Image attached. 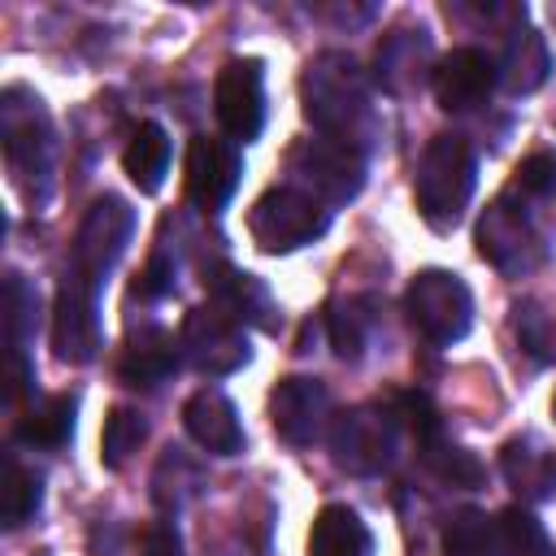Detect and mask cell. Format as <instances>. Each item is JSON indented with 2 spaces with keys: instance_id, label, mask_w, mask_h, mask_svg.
Instances as JSON below:
<instances>
[{
  "instance_id": "obj_17",
  "label": "cell",
  "mask_w": 556,
  "mask_h": 556,
  "mask_svg": "<svg viewBox=\"0 0 556 556\" xmlns=\"http://www.w3.org/2000/svg\"><path fill=\"white\" fill-rule=\"evenodd\" d=\"M178 352H182V343L165 326H143L122 343L117 374L126 387H156L178 369Z\"/></svg>"
},
{
  "instance_id": "obj_1",
  "label": "cell",
  "mask_w": 556,
  "mask_h": 556,
  "mask_svg": "<svg viewBox=\"0 0 556 556\" xmlns=\"http://www.w3.org/2000/svg\"><path fill=\"white\" fill-rule=\"evenodd\" d=\"M130 230H135V213L126 208V200L100 195L74 235L70 265L61 274L56 308H52V348L70 365H87L100 348V317H96L100 287L117 265V256L126 252Z\"/></svg>"
},
{
  "instance_id": "obj_23",
  "label": "cell",
  "mask_w": 556,
  "mask_h": 556,
  "mask_svg": "<svg viewBox=\"0 0 556 556\" xmlns=\"http://www.w3.org/2000/svg\"><path fill=\"white\" fill-rule=\"evenodd\" d=\"M43 504V478L35 469H26L17 456L4 460V486H0V517L9 530L26 526Z\"/></svg>"
},
{
  "instance_id": "obj_27",
  "label": "cell",
  "mask_w": 556,
  "mask_h": 556,
  "mask_svg": "<svg viewBox=\"0 0 556 556\" xmlns=\"http://www.w3.org/2000/svg\"><path fill=\"white\" fill-rule=\"evenodd\" d=\"M365 339H369V304L365 300L334 304V313H330V348L343 361H356L365 352Z\"/></svg>"
},
{
  "instance_id": "obj_32",
  "label": "cell",
  "mask_w": 556,
  "mask_h": 556,
  "mask_svg": "<svg viewBox=\"0 0 556 556\" xmlns=\"http://www.w3.org/2000/svg\"><path fill=\"white\" fill-rule=\"evenodd\" d=\"M552 413H556V400H552Z\"/></svg>"
},
{
  "instance_id": "obj_2",
  "label": "cell",
  "mask_w": 556,
  "mask_h": 556,
  "mask_svg": "<svg viewBox=\"0 0 556 556\" xmlns=\"http://www.w3.org/2000/svg\"><path fill=\"white\" fill-rule=\"evenodd\" d=\"M304 117L317 126V135L356 143L361 126L369 122V87L361 65L348 52H321L308 61L300 78Z\"/></svg>"
},
{
  "instance_id": "obj_30",
  "label": "cell",
  "mask_w": 556,
  "mask_h": 556,
  "mask_svg": "<svg viewBox=\"0 0 556 556\" xmlns=\"http://www.w3.org/2000/svg\"><path fill=\"white\" fill-rule=\"evenodd\" d=\"M174 287V269L161 261V256H152V265L143 269V278L135 282V295H143V300H156V295H165Z\"/></svg>"
},
{
  "instance_id": "obj_31",
  "label": "cell",
  "mask_w": 556,
  "mask_h": 556,
  "mask_svg": "<svg viewBox=\"0 0 556 556\" xmlns=\"http://www.w3.org/2000/svg\"><path fill=\"white\" fill-rule=\"evenodd\" d=\"M139 556H182V543L169 526H148L139 539Z\"/></svg>"
},
{
  "instance_id": "obj_10",
  "label": "cell",
  "mask_w": 556,
  "mask_h": 556,
  "mask_svg": "<svg viewBox=\"0 0 556 556\" xmlns=\"http://www.w3.org/2000/svg\"><path fill=\"white\" fill-rule=\"evenodd\" d=\"M178 343H182V356L208 374V378H222V374H235L239 365H248V334L243 326L222 313L217 304H204V308H191L182 317V330H178Z\"/></svg>"
},
{
  "instance_id": "obj_19",
  "label": "cell",
  "mask_w": 556,
  "mask_h": 556,
  "mask_svg": "<svg viewBox=\"0 0 556 556\" xmlns=\"http://www.w3.org/2000/svg\"><path fill=\"white\" fill-rule=\"evenodd\" d=\"M122 169H126V178L143 195L161 191V182L169 174V135H165V126L139 122L135 135H130V143H126V152H122Z\"/></svg>"
},
{
  "instance_id": "obj_15",
  "label": "cell",
  "mask_w": 556,
  "mask_h": 556,
  "mask_svg": "<svg viewBox=\"0 0 556 556\" xmlns=\"http://www.w3.org/2000/svg\"><path fill=\"white\" fill-rule=\"evenodd\" d=\"M500 473L526 504L552 500L556 495V447L543 434H513L500 447Z\"/></svg>"
},
{
  "instance_id": "obj_3",
  "label": "cell",
  "mask_w": 556,
  "mask_h": 556,
  "mask_svg": "<svg viewBox=\"0 0 556 556\" xmlns=\"http://www.w3.org/2000/svg\"><path fill=\"white\" fill-rule=\"evenodd\" d=\"M473 182H478L473 148L460 135H434L421 148V161L413 174V200H417V213L426 217V226L452 230L460 222V213L469 208Z\"/></svg>"
},
{
  "instance_id": "obj_8",
  "label": "cell",
  "mask_w": 556,
  "mask_h": 556,
  "mask_svg": "<svg viewBox=\"0 0 556 556\" xmlns=\"http://www.w3.org/2000/svg\"><path fill=\"white\" fill-rule=\"evenodd\" d=\"M291 169L304 182V191L317 195L321 204H348L365 187V156H361V148L348 143V139H330V135L304 139L291 152Z\"/></svg>"
},
{
  "instance_id": "obj_25",
  "label": "cell",
  "mask_w": 556,
  "mask_h": 556,
  "mask_svg": "<svg viewBox=\"0 0 556 556\" xmlns=\"http://www.w3.org/2000/svg\"><path fill=\"white\" fill-rule=\"evenodd\" d=\"M443 556H500L495 547V517L482 508H460L443 526Z\"/></svg>"
},
{
  "instance_id": "obj_13",
  "label": "cell",
  "mask_w": 556,
  "mask_h": 556,
  "mask_svg": "<svg viewBox=\"0 0 556 556\" xmlns=\"http://www.w3.org/2000/svg\"><path fill=\"white\" fill-rule=\"evenodd\" d=\"M239 174H243V161H239V148L230 139H208V135H195L187 143V161H182V182H187V195L204 208V213H217L230 204L235 187H239Z\"/></svg>"
},
{
  "instance_id": "obj_20",
  "label": "cell",
  "mask_w": 556,
  "mask_h": 556,
  "mask_svg": "<svg viewBox=\"0 0 556 556\" xmlns=\"http://www.w3.org/2000/svg\"><path fill=\"white\" fill-rule=\"evenodd\" d=\"M204 282L213 287L217 308L230 313L239 326H243V321H261V326H269V313H274V308H269V291H265L252 274H239V269H213Z\"/></svg>"
},
{
  "instance_id": "obj_11",
  "label": "cell",
  "mask_w": 556,
  "mask_h": 556,
  "mask_svg": "<svg viewBox=\"0 0 556 556\" xmlns=\"http://www.w3.org/2000/svg\"><path fill=\"white\" fill-rule=\"evenodd\" d=\"M213 113L235 143H252L265 126V70L252 56L226 61L213 83Z\"/></svg>"
},
{
  "instance_id": "obj_14",
  "label": "cell",
  "mask_w": 556,
  "mask_h": 556,
  "mask_svg": "<svg viewBox=\"0 0 556 556\" xmlns=\"http://www.w3.org/2000/svg\"><path fill=\"white\" fill-rule=\"evenodd\" d=\"M500 78V65L482 52V48H452L439 65H434V100L443 113H473L491 100Z\"/></svg>"
},
{
  "instance_id": "obj_28",
  "label": "cell",
  "mask_w": 556,
  "mask_h": 556,
  "mask_svg": "<svg viewBox=\"0 0 556 556\" xmlns=\"http://www.w3.org/2000/svg\"><path fill=\"white\" fill-rule=\"evenodd\" d=\"M30 313H35V291L17 274H9V282H4V334H9V348H22V339H26L30 321H35Z\"/></svg>"
},
{
  "instance_id": "obj_24",
  "label": "cell",
  "mask_w": 556,
  "mask_h": 556,
  "mask_svg": "<svg viewBox=\"0 0 556 556\" xmlns=\"http://www.w3.org/2000/svg\"><path fill=\"white\" fill-rule=\"evenodd\" d=\"M495 547L500 556H552L547 530L526 504H508L495 517Z\"/></svg>"
},
{
  "instance_id": "obj_21",
  "label": "cell",
  "mask_w": 556,
  "mask_h": 556,
  "mask_svg": "<svg viewBox=\"0 0 556 556\" xmlns=\"http://www.w3.org/2000/svg\"><path fill=\"white\" fill-rule=\"evenodd\" d=\"M74 413H78V400L70 391L61 395H48L39 400L22 421H17V439L26 447H65L70 434H74Z\"/></svg>"
},
{
  "instance_id": "obj_16",
  "label": "cell",
  "mask_w": 556,
  "mask_h": 556,
  "mask_svg": "<svg viewBox=\"0 0 556 556\" xmlns=\"http://www.w3.org/2000/svg\"><path fill=\"white\" fill-rule=\"evenodd\" d=\"M182 426L187 434L213 452V456H235L243 452V426H239V413L235 404L217 391V387H200L187 404H182Z\"/></svg>"
},
{
  "instance_id": "obj_4",
  "label": "cell",
  "mask_w": 556,
  "mask_h": 556,
  "mask_svg": "<svg viewBox=\"0 0 556 556\" xmlns=\"http://www.w3.org/2000/svg\"><path fill=\"white\" fill-rule=\"evenodd\" d=\"M326 226H330V208L295 182L269 187L248 213V230L261 252H295V248L321 239Z\"/></svg>"
},
{
  "instance_id": "obj_29",
  "label": "cell",
  "mask_w": 556,
  "mask_h": 556,
  "mask_svg": "<svg viewBox=\"0 0 556 556\" xmlns=\"http://www.w3.org/2000/svg\"><path fill=\"white\" fill-rule=\"evenodd\" d=\"M513 191L517 195H530V200H543L556 191V152H530L517 174H513Z\"/></svg>"
},
{
  "instance_id": "obj_6",
  "label": "cell",
  "mask_w": 556,
  "mask_h": 556,
  "mask_svg": "<svg viewBox=\"0 0 556 556\" xmlns=\"http://www.w3.org/2000/svg\"><path fill=\"white\" fill-rule=\"evenodd\" d=\"M0 135H4V156L9 169L17 174V182L26 191H35V182L52 169V126L43 104L26 91V87H9L0 100Z\"/></svg>"
},
{
  "instance_id": "obj_12",
  "label": "cell",
  "mask_w": 556,
  "mask_h": 556,
  "mask_svg": "<svg viewBox=\"0 0 556 556\" xmlns=\"http://www.w3.org/2000/svg\"><path fill=\"white\" fill-rule=\"evenodd\" d=\"M269 421L287 447H313L330 430V391L317 378H282L269 391Z\"/></svg>"
},
{
  "instance_id": "obj_26",
  "label": "cell",
  "mask_w": 556,
  "mask_h": 556,
  "mask_svg": "<svg viewBox=\"0 0 556 556\" xmlns=\"http://www.w3.org/2000/svg\"><path fill=\"white\" fill-rule=\"evenodd\" d=\"M143 434H148V421H143L135 408H113V413L104 417V434H100V460H104L109 469H122V465L130 460V452H139Z\"/></svg>"
},
{
  "instance_id": "obj_22",
  "label": "cell",
  "mask_w": 556,
  "mask_h": 556,
  "mask_svg": "<svg viewBox=\"0 0 556 556\" xmlns=\"http://www.w3.org/2000/svg\"><path fill=\"white\" fill-rule=\"evenodd\" d=\"M547 70H552V61H547L543 35H534V30H513L508 52H504V87H508L513 96H530V91L543 87Z\"/></svg>"
},
{
  "instance_id": "obj_18",
  "label": "cell",
  "mask_w": 556,
  "mask_h": 556,
  "mask_svg": "<svg viewBox=\"0 0 556 556\" xmlns=\"http://www.w3.org/2000/svg\"><path fill=\"white\" fill-rule=\"evenodd\" d=\"M308 556H374V534L348 504H326L308 530Z\"/></svg>"
},
{
  "instance_id": "obj_9",
  "label": "cell",
  "mask_w": 556,
  "mask_h": 556,
  "mask_svg": "<svg viewBox=\"0 0 556 556\" xmlns=\"http://www.w3.org/2000/svg\"><path fill=\"white\" fill-rule=\"evenodd\" d=\"M478 252L482 261H491L500 274H526L539 265L543 256V239L530 222V213L513 200V195H500L486 204V213L478 217Z\"/></svg>"
},
{
  "instance_id": "obj_7",
  "label": "cell",
  "mask_w": 556,
  "mask_h": 556,
  "mask_svg": "<svg viewBox=\"0 0 556 556\" xmlns=\"http://www.w3.org/2000/svg\"><path fill=\"white\" fill-rule=\"evenodd\" d=\"M400 439V417L382 404H356L330 421L334 465L348 473H378L391 465Z\"/></svg>"
},
{
  "instance_id": "obj_5",
  "label": "cell",
  "mask_w": 556,
  "mask_h": 556,
  "mask_svg": "<svg viewBox=\"0 0 556 556\" xmlns=\"http://www.w3.org/2000/svg\"><path fill=\"white\" fill-rule=\"evenodd\" d=\"M404 313L426 343L452 348L473 326V295L452 269H421L404 291Z\"/></svg>"
}]
</instances>
